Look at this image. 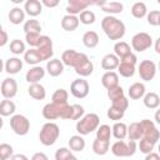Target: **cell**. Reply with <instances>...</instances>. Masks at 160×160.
Returning <instances> with one entry per match:
<instances>
[{"label": "cell", "mask_w": 160, "mask_h": 160, "mask_svg": "<svg viewBox=\"0 0 160 160\" xmlns=\"http://www.w3.org/2000/svg\"><path fill=\"white\" fill-rule=\"evenodd\" d=\"M101 29L110 40H120L125 35V24L112 15H106L101 20Z\"/></svg>", "instance_id": "obj_1"}, {"label": "cell", "mask_w": 160, "mask_h": 160, "mask_svg": "<svg viewBox=\"0 0 160 160\" xmlns=\"http://www.w3.org/2000/svg\"><path fill=\"white\" fill-rule=\"evenodd\" d=\"M60 135V129L58 126V124L49 121L45 122L39 132V140L42 145L45 146H51L56 142V140L59 139Z\"/></svg>", "instance_id": "obj_2"}, {"label": "cell", "mask_w": 160, "mask_h": 160, "mask_svg": "<svg viewBox=\"0 0 160 160\" xmlns=\"http://www.w3.org/2000/svg\"><path fill=\"white\" fill-rule=\"evenodd\" d=\"M99 125H100V119H99L98 114L89 112V114H85L76 122V131L81 136L82 135H88V134L92 132L94 130H98Z\"/></svg>", "instance_id": "obj_3"}, {"label": "cell", "mask_w": 160, "mask_h": 160, "mask_svg": "<svg viewBox=\"0 0 160 160\" xmlns=\"http://www.w3.org/2000/svg\"><path fill=\"white\" fill-rule=\"evenodd\" d=\"M136 141L134 140H129L128 142L124 140H118L111 145V152L119 158H128L136 152Z\"/></svg>", "instance_id": "obj_4"}, {"label": "cell", "mask_w": 160, "mask_h": 160, "mask_svg": "<svg viewBox=\"0 0 160 160\" xmlns=\"http://www.w3.org/2000/svg\"><path fill=\"white\" fill-rule=\"evenodd\" d=\"M86 60H89L88 55H85L84 52H79L76 50H72V49H68L61 54V61L64 62V65L71 66L74 69L80 66Z\"/></svg>", "instance_id": "obj_5"}, {"label": "cell", "mask_w": 160, "mask_h": 160, "mask_svg": "<svg viewBox=\"0 0 160 160\" xmlns=\"http://www.w3.org/2000/svg\"><path fill=\"white\" fill-rule=\"evenodd\" d=\"M10 128L16 135L24 136L30 131V121L26 116L16 114L10 118Z\"/></svg>", "instance_id": "obj_6"}, {"label": "cell", "mask_w": 160, "mask_h": 160, "mask_svg": "<svg viewBox=\"0 0 160 160\" xmlns=\"http://www.w3.org/2000/svg\"><path fill=\"white\" fill-rule=\"evenodd\" d=\"M136 55L134 52L129 54L128 56L120 59V64L118 68V71L124 78H131L135 74V64H136Z\"/></svg>", "instance_id": "obj_7"}, {"label": "cell", "mask_w": 160, "mask_h": 160, "mask_svg": "<svg viewBox=\"0 0 160 160\" xmlns=\"http://www.w3.org/2000/svg\"><path fill=\"white\" fill-rule=\"evenodd\" d=\"M141 128H142V136L141 139L148 140L152 144H156L158 140L160 139V131L156 129L154 121L149 120V119H144L140 121Z\"/></svg>", "instance_id": "obj_8"}, {"label": "cell", "mask_w": 160, "mask_h": 160, "mask_svg": "<svg viewBox=\"0 0 160 160\" xmlns=\"http://www.w3.org/2000/svg\"><path fill=\"white\" fill-rule=\"evenodd\" d=\"M151 45H152L151 36L148 32H144V31L135 34L131 39V48H132V50H135L138 52L148 50Z\"/></svg>", "instance_id": "obj_9"}, {"label": "cell", "mask_w": 160, "mask_h": 160, "mask_svg": "<svg viewBox=\"0 0 160 160\" xmlns=\"http://www.w3.org/2000/svg\"><path fill=\"white\" fill-rule=\"evenodd\" d=\"M41 60H51L52 59V55H54V50H52V40L51 38H49L48 35H41V39H40V44L39 46L36 48Z\"/></svg>", "instance_id": "obj_10"}, {"label": "cell", "mask_w": 160, "mask_h": 160, "mask_svg": "<svg viewBox=\"0 0 160 160\" xmlns=\"http://www.w3.org/2000/svg\"><path fill=\"white\" fill-rule=\"evenodd\" d=\"M89 82L84 79H75L70 85V92L76 99H84L89 94Z\"/></svg>", "instance_id": "obj_11"}, {"label": "cell", "mask_w": 160, "mask_h": 160, "mask_svg": "<svg viewBox=\"0 0 160 160\" xmlns=\"http://www.w3.org/2000/svg\"><path fill=\"white\" fill-rule=\"evenodd\" d=\"M138 71H139V75L141 78V80L144 81H150L155 78V74H156V65L154 61L151 60H142L140 64H139V68H138Z\"/></svg>", "instance_id": "obj_12"}, {"label": "cell", "mask_w": 160, "mask_h": 160, "mask_svg": "<svg viewBox=\"0 0 160 160\" xmlns=\"http://www.w3.org/2000/svg\"><path fill=\"white\" fill-rule=\"evenodd\" d=\"M66 104H55V102H49L42 108V116L46 120H55V119H61L62 110Z\"/></svg>", "instance_id": "obj_13"}, {"label": "cell", "mask_w": 160, "mask_h": 160, "mask_svg": "<svg viewBox=\"0 0 160 160\" xmlns=\"http://www.w3.org/2000/svg\"><path fill=\"white\" fill-rule=\"evenodd\" d=\"M1 95L5 99H12L18 94V82L12 78H6L1 82Z\"/></svg>", "instance_id": "obj_14"}, {"label": "cell", "mask_w": 160, "mask_h": 160, "mask_svg": "<svg viewBox=\"0 0 160 160\" xmlns=\"http://www.w3.org/2000/svg\"><path fill=\"white\" fill-rule=\"evenodd\" d=\"M91 4H95V2H92L90 0H69L68 6H66V12L69 15L76 16V14H81Z\"/></svg>", "instance_id": "obj_15"}, {"label": "cell", "mask_w": 160, "mask_h": 160, "mask_svg": "<svg viewBox=\"0 0 160 160\" xmlns=\"http://www.w3.org/2000/svg\"><path fill=\"white\" fill-rule=\"evenodd\" d=\"M96 5L100 6V9L108 14H120L124 9V5L119 1H95Z\"/></svg>", "instance_id": "obj_16"}, {"label": "cell", "mask_w": 160, "mask_h": 160, "mask_svg": "<svg viewBox=\"0 0 160 160\" xmlns=\"http://www.w3.org/2000/svg\"><path fill=\"white\" fill-rule=\"evenodd\" d=\"M44 76H45V69L36 65V66H32L30 70H28L25 75V80L29 84H38Z\"/></svg>", "instance_id": "obj_17"}, {"label": "cell", "mask_w": 160, "mask_h": 160, "mask_svg": "<svg viewBox=\"0 0 160 160\" xmlns=\"http://www.w3.org/2000/svg\"><path fill=\"white\" fill-rule=\"evenodd\" d=\"M46 71L49 72L50 76L56 78V76L62 74V71H64V62L60 59L52 58L51 60H49L46 62Z\"/></svg>", "instance_id": "obj_18"}, {"label": "cell", "mask_w": 160, "mask_h": 160, "mask_svg": "<svg viewBox=\"0 0 160 160\" xmlns=\"http://www.w3.org/2000/svg\"><path fill=\"white\" fill-rule=\"evenodd\" d=\"M120 59L115 54H106L101 60V68L106 71H112L119 68Z\"/></svg>", "instance_id": "obj_19"}, {"label": "cell", "mask_w": 160, "mask_h": 160, "mask_svg": "<svg viewBox=\"0 0 160 160\" xmlns=\"http://www.w3.org/2000/svg\"><path fill=\"white\" fill-rule=\"evenodd\" d=\"M101 84H102V86L106 90L118 86L119 85V75H118V72H115V71H106L101 76Z\"/></svg>", "instance_id": "obj_20"}, {"label": "cell", "mask_w": 160, "mask_h": 160, "mask_svg": "<svg viewBox=\"0 0 160 160\" xmlns=\"http://www.w3.org/2000/svg\"><path fill=\"white\" fill-rule=\"evenodd\" d=\"M24 10L29 16H38L42 11V4L39 0H28L24 5Z\"/></svg>", "instance_id": "obj_21"}, {"label": "cell", "mask_w": 160, "mask_h": 160, "mask_svg": "<svg viewBox=\"0 0 160 160\" xmlns=\"http://www.w3.org/2000/svg\"><path fill=\"white\" fill-rule=\"evenodd\" d=\"M80 24V20L78 16L75 15H69L66 14L65 16H62L61 19V28L65 30V31H74L78 29Z\"/></svg>", "instance_id": "obj_22"}, {"label": "cell", "mask_w": 160, "mask_h": 160, "mask_svg": "<svg viewBox=\"0 0 160 160\" xmlns=\"http://www.w3.org/2000/svg\"><path fill=\"white\" fill-rule=\"evenodd\" d=\"M128 94H129L130 99L139 100V99L145 96V85L142 82H134V84H131L129 86Z\"/></svg>", "instance_id": "obj_23"}, {"label": "cell", "mask_w": 160, "mask_h": 160, "mask_svg": "<svg viewBox=\"0 0 160 160\" xmlns=\"http://www.w3.org/2000/svg\"><path fill=\"white\" fill-rule=\"evenodd\" d=\"M4 68L8 74H18L22 69V60H20L19 58H9L5 61Z\"/></svg>", "instance_id": "obj_24"}, {"label": "cell", "mask_w": 160, "mask_h": 160, "mask_svg": "<svg viewBox=\"0 0 160 160\" xmlns=\"http://www.w3.org/2000/svg\"><path fill=\"white\" fill-rule=\"evenodd\" d=\"M28 92L35 100H44L45 96H46V90H45V88L40 82L30 84V86L28 88Z\"/></svg>", "instance_id": "obj_25"}, {"label": "cell", "mask_w": 160, "mask_h": 160, "mask_svg": "<svg viewBox=\"0 0 160 160\" xmlns=\"http://www.w3.org/2000/svg\"><path fill=\"white\" fill-rule=\"evenodd\" d=\"M142 136V128H141V124L140 121H135V122H131L129 126H128V138L129 140H140Z\"/></svg>", "instance_id": "obj_26"}, {"label": "cell", "mask_w": 160, "mask_h": 160, "mask_svg": "<svg viewBox=\"0 0 160 160\" xmlns=\"http://www.w3.org/2000/svg\"><path fill=\"white\" fill-rule=\"evenodd\" d=\"M9 20L14 25H20L25 20V11L21 8H19V6L12 8L9 11Z\"/></svg>", "instance_id": "obj_27"}, {"label": "cell", "mask_w": 160, "mask_h": 160, "mask_svg": "<svg viewBox=\"0 0 160 160\" xmlns=\"http://www.w3.org/2000/svg\"><path fill=\"white\" fill-rule=\"evenodd\" d=\"M82 44L89 48V49H94L95 46H98L99 44V35L96 31L89 30L82 35Z\"/></svg>", "instance_id": "obj_28"}, {"label": "cell", "mask_w": 160, "mask_h": 160, "mask_svg": "<svg viewBox=\"0 0 160 160\" xmlns=\"http://www.w3.org/2000/svg\"><path fill=\"white\" fill-rule=\"evenodd\" d=\"M114 52L119 59H122V58L128 56L129 54H131L132 51L130 49V45L126 41H118L114 45Z\"/></svg>", "instance_id": "obj_29"}, {"label": "cell", "mask_w": 160, "mask_h": 160, "mask_svg": "<svg viewBox=\"0 0 160 160\" xmlns=\"http://www.w3.org/2000/svg\"><path fill=\"white\" fill-rule=\"evenodd\" d=\"M69 148L71 151H76V152H81L85 148V140L81 135H72L69 139Z\"/></svg>", "instance_id": "obj_30"}, {"label": "cell", "mask_w": 160, "mask_h": 160, "mask_svg": "<svg viewBox=\"0 0 160 160\" xmlns=\"http://www.w3.org/2000/svg\"><path fill=\"white\" fill-rule=\"evenodd\" d=\"M15 110H16V105L12 100L5 99L0 102V115L1 116H10L15 112Z\"/></svg>", "instance_id": "obj_31"}, {"label": "cell", "mask_w": 160, "mask_h": 160, "mask_svg": "<svg viewBox=\"0 0 160 160\" xmlns=\"http://www.w3.org/2000/svg\"><path fill=\"white\" fill-rule=\"evenodd\" d=\"M111 130H112L114 138L118 139V140H124V139L128 136V126H126V124H124V122H120V121L115 122V124L112 125Z\"/></svg>", "instance_id": "obj_32"}, {"label": "cell", "mask_w": 160, "mask_h": 160, "mask_svg": "<svg viewBox=\"0 0 160 160\" xmlns=\"http://www.w3.org/2000/svg\"><path fill=\"white\" fill-rule=\"evenodd\" d=\"M142 101L148 109H158L160 105V96L156 92H148L145 94Z\"/></svg>", "instance_id": "obj_33"}, {"label": "cell", "mask_w": 160, "mask_h": 160, "mask_svg": "<svg viewBox=\"0 0 160 160\" xmlns=\"http://www.w3.org/2000/svg\"><path fill=\"white\" fill-rule=\"evenodd\" d=\"M24 60H25L26 64H29V65H35V66H36V64H39V62L42 61L41 58H40V55H39V52H38V50H36V49H32V48H30L29 50L25 51V54H24Z\"/></svg>", "instance_id": "obj_34"}, {"label": "cell", "mask_w": 160, "mask_h": 160, "mask_svg": "<svg viewBox=\"0 0 160 160\" xmlns=\"http://www.w3.org/2000/svg\"><path fill=\"white\" fill-rule=\"evenodd\" d=\"M110 148V141H104L100 139H95L92 142V151L96 155H105L109 151Z\"/></svg>", "instance_id": "obj_35"}, {"label": "cell", "mask_w": 160, "mask_h": 160, "mask_svg": "<svg viewBox=\"0 0 160 160\" xmlns=\"http://www.w3.org/2000/svg\"><path fill=\"white\" fill-rule=\"evenodd\" d=\"M131 15L136 19H142L145 15H148V9L145 2L142 1H136L131 6Z\"/></svg>", "instance_id": "obj_36"}, {"label": "cell", "mask_w": 160, "mask_h": 160, "mask_svg": "<svg viewBox=\"0 0 160 160\" xmlns=\"http://www.w3.org/2000/svg\"><path fill=\"white\" fill-rule=\"evenodd\" d=\"M92 71H94V64H92V61H91L90 59L86 60L85 62H82L80 66H78V68L75 69V72H76L78 75H80V76H82V78L91 75Z\"/></svg>", "instance_id": "obj_37"}, {"label": "cell", "mask_w": 160, "mask_h": 160, "mask_svg": "<svg viewBox=\"0 0 160 160\" xmlns=\"http://www.w3.org/2000/svg\"><path fill=\"white\" fill-rule=\"evenodd\" d=\"M111 135H112V130L106 124L100 125L96 130V139H100V140H104V141H110Z\"/></svg>", "instance_id": "obj_38"}, {"label": "cell", "mask_w": 160, "mask_h": 160, "mask_svg": "<svg viewBox=\"0 0 160 160\" xmlns=\"http://www.w3.org/2000/svg\"><path fill=\"white\" fill-rule=\"evenodd\" d=\"M68 98H69V94L65 89H58V90H55V92L51 96V102L68 104Z\"/></svg>", "instance_id": "obj_39"}, {"label": "cell", "mask_w": 160, "mask_h": 160, "mask_svg": "<svg viewBox=\"0 0 160 160\" xmlns=\"http://www.w3.org/2000/svg\"><path fill=\"white\" fill-rule=\"evenodd\" d=\"M24 31H25V34H28V32H38V34H40L41 25L36 19L26 20L24 22Z\"/></svg>", "instance_id": "obj_40"}, {"label": "cell", "mask_w": 160, "mask_h": 160, "mask_svg": "<svg viewBox=\"0 0 160 160\" xmlns=\"http://www.w3.org/2000/svg\"><path fill=\"white\" fill-rule=\"evenodd\" d=\"M10 51L15 55H20V54H25V44L24 41L19 40V39H14L10 42Z\"/></svg>", "instance_id": "obj_41"}, {"label": "cell", "mask_w": 160, "mask_h": 160, "mask_svg": "<svg viewBox=\"0 0 160 160\" xmlns=\"http://www.w3.org/2000/svg\"><path fill=\"white\" fill-rule=\"evenodd\" d=\"M40 39H41V35L38 34V32H28L25 34V40H26V44L32 48V49H36L40 44Z\"/></svg>", "instance_id": "obj_42"}, {"label": "cell", "mask_w": 160, "mask_h": 160, "mask_svg": "<svg viewBox=\"0 0 160 160\" xmlns=\"http://www.w3.org/2000/svg\"><path fill=\"white\" fill-rule=\"evenodd\" d=\"M95 19H96V16H95L94 11H91V10H84L80 14V18H79L80 22L84 24V25H91V24H94L95 22Z\"/></svg>", "instance_id": "obj_43"}, {"label": "cell", "mask_w": 160, "mask_h": 160, "mask_svg": "<svg viewBox=\"0 0 160 160\" xmlns=\"http://www.w3.org/2000/svg\"><path fill=\"white\" fill-rule=\"evenodd\" d=\"M14 155V150H12V146L10 144H6V142H2L0 145V159L1 160H8V159H11Z\"/></svg>", "instance_id": "obj_44"}, {"label": "cell", "mask_w": 160, "mask_h": 160, "mask_svg": "<svg viewBox=\"0 0 160 160\" xmlns=\"http://www.w3.org/2000/svg\"><path fill=\"white\" fill-rule=\"evenodd\" d=\"M108 96H109V99H110L111 101H115V100H118V99H120V98H122V96H125V95H124L122 88H121L120 85H118V86L111 88V89L108 90Z\"/></svg>", "instance_id": "obj_45"}, {"label": "cell", "mask_w": 160, "mask_h": 160, "mask_svg": "<svg viewBox=\"0 0 160 160\" xmlns=\"http://www.w3.org/2000/svg\"><path fill=\"white\" fill-rule=\"evenodd\" d=\"M108 118L110 119V120H114V121H119V120H121L122 118H124V114H125V111H121V110H119V109H116V108H114V106H110L109 109H108Z\"/></svg>", "instance_id": "obj_46"}, {"label": "cell", "mask_w": 160, "mask_h": 160, "mask_svg": "<svg viewBox=\"0 0 160 160\" xmlns=\"http://www.w3.org/2000/svg\"><path fill=\"white\" fill-rule=\"evenodd\" d=\"M72 155L71 150L68 148H60L55 151V160H66Z\"/></svg>", "instance_id": "obj_47"}, {"label": "cell", "mask_w": 160, "mask_h": 160, "mask_svg": "<svg viewBox=\"0 0 160 160\" xmlns=\"http://www.w3.org/2000/svg\"><path fill=\"white\" fill-rule=\"evenodd\" d=\"M111 106H114V108H116L121 111H125L129 108V100L125 96H122V98H120L115 101H111Z\"/></svg>", "instance_id": "obj_48"}, {"label": "cell", "mask_w": 160, "mask_h": 160, "mask_svg": "<svg viewBox=\"0 0 160 160\" xmlns=\"http://www.w3.org/2000/svg\"><path fill=\"white\" fill-rule=\"evenodd\" d=\"M154 145L152 142L148 141V140H144V139H140V142H139V149L142 154H150L152 150H154Z\"/></svg>", "instance_id": "obj_49"}, {"label": "cell", "mask_w": 160, "mask_h": 160, "mask_svg": "<svg viewBox=\"0 0 160 160\" xmlns=\"http://www.w3.org/2000/svg\"><path fill=\"white\" fill-rule=\"evenodd\" d=\"M159 18H160V11L159 10H151L148 15H146V20L150 25L152 26H158L159 25Z\"/></svg>", "instance_id": "obj_50"}, {"label": "cell", "mask_w": 160, "mask_h": 160, "mask_svg": "<svg viewBox=\"0 0 160 160\" xmlns=\"http://www.w3.org/2000/svg\"><path fill=\"white\" fill-rule=\"evenodd\" d=\"M85 115V110L79 104H72V118L71 120H80Z\"/></svg>", "instance_id": "obj_51"}, {"label": "cell", "mask_w": 160, "mask_h": 160, "mask_svg": "<svg viewBox=\"0 0 160 160\" xmlns=\"http://www.w3.org/2000/svg\"><path fill=\"white\" fill-rule=\"evenodd\" d=\"M31 160H49V158H48V155H46L45 152L39 151V152H35V154L31 156Z\"/></svg>", "instance_id": "obj_52"}, {"label": "cell", "mask_w": 160, "mask_h": 160, "mask_svg": "<svg viewBox=\"0 0 160 160\" xmlns=\"http://www.w3.org/2000/svg\"><path fill=\"white\" fill-rule=\"evenodd\" d=\"M0 34H1V39H0V46H5V45L8 44V40H9V38H8V32H6L4 29H1V30H0Z\"/></svg>", "instance_id": "obj_53"}, {"label": "cell", "mask_w": 160, "mask_h": 160, "mask_svg": "<svg viewBox=\"0 0 160 160\" xmlns=\"http://www.w3.org/2000/svg\"><path fill=\"white\" fill-rule=\"evenodd\" d=\"M41 4L45 5L46 8H55L59 5V0H42Z\"/></svg>", "instance_id": "obj_54"}, {"label": "cell", "mask_w": 160, "mask_h": 160, "mask_svg": "<svg viewBox=\"0 0 160 160\" xmlns=\"http://www.w3.org/2000/svg\"><path fill=\"white\" fill-rule=\"evenodd\" d=\"M145 160H160V155L158 152H154L151 151L150 154H146L145 156Z\"/></svg>", "instance_id": "obj_55"}, {"label": "cell", "mask_w": 160, "mask_h": 160, "mask_svg": "<svg viewBox=\"0 0 160 160\" xmlns=\"http://www.w3.org/2000/svg\"><path fill=\"white\" fill-rule=\"evenodd\" d=\"M10 160H29V158L24 154H15V155H12V158Z\"/></svg>", "instance_id": "obj_56"}, {"label": "cell", "mask_w": 160, "mask_h": 160, "mask_svg": "<svg viewBox=\"0 0 160 160\" xmlns=\"http://www.w3.org/2000/svg\"><path fill=\"white\" fill-rule=\"evenodd\" d=\"M154 48H155V52L156 54H160V36L156 39V41L154 44Z\"/></svg>", "instance_id": "obj_57"}, {"label": "cell", "mask_w": 160, "mask_h": 160, "mask_svg": "<svg viewBox=\"0 0 160 160\" xmlns=\"http://www.w3.org/2000/svg\"><path fill=\"white\" fill-rule=\"evenodd\" d=\"M154 119H155V121L160 125V109L156 110V112H155V115H154Z\"/></svg>", "instance_id": "obj_58"}, {"label": "cell", "mask_w": 160, "mask_h": 160, "mask_svg": "<svg viewBox=\"0 0 160 160\" xmlns=\"http://www.w3.org/2000/svg\"><path fill=\"white\" fill-rule=\"evenodd\" d=\"M66 160H78V158H76L75 155H71V156H70V158H68Z\"/></svg>", "instance_id": "obj_59"}, {"label": "cell", "mask_w": 160, "mask_h": 160, "mask_svg": "<svg viewBox=\"0 0 160 160\" xmlns=\"http://www.w3.org/2000/svg\"><path fill=\"white\" fill-rule=\"evenodd\" d=\"M158 150H159V155H160V142H159V146H158Z\"/></svg>", "instance_id": "obj_60"}, {"label": "cell", "mask_w": 160, "mask_h": 160, "mask_svg": "<svg viewBox=\"0 0 160 160\" xmlns=\"http://www.w3.org/2000/svg\"><path fill=\"white\" fill-rule=\"evenodd\" d=\"M159 70H160V61H159Z\"/></svg>", "instance_id": "obj_61"}, {"label": "cell", "mask_w": 160, "mask_h": 160, "mask_svg": "<svg viewBox=\"0 0 160 160\" xmlns=\"http://www.w3.org/2000/svg\"><path fill=\"white\" fill-rule=\"evenodd\" d=\"M159 26H160V18H159Z\"/></svg>", "instance_id": "obj_62"}, {"label": "cell", "mask_w": 160, "mask_h": 160, "mask_svg": "<svg viewBox=\"0 0 160 160\" xmlns=\"http://www.w3.org/2000/svg\"><path fill=\"white\" fill-rule=\"evenodd\" d=\"M158 2H159V4H160V0H158Z\"/></svg>", "instance_id": "obj_63"}]
</instances>
